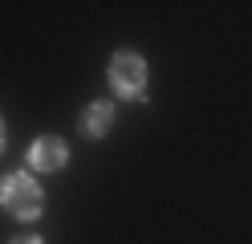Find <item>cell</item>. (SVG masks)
<instances>
[{
  "label": "cell",
  "instance_id": "cell-1",
  "mask_svg": "<svg viewBox=\"0 0 252 244\" xmlns=\"http://www.w3.org/2000/svg\"><path fill=\"white\" fill-rule=\"evenodd\" d=\"M0 200H4V208L12 216H21V220L41 216V187L29 175H8L4 187H0Z\"/></svg>",
  "mask_w": 252,
  "mask_h": 244
},
{
  "label": "cell",
  "instance_id": "cell-3",
  "mask_svg": "<svg viewBox=\"0 0 252 244\" xmlns=\"http://www.w3.org/2000/svg\"><path fill=\"white\" fill-rule=\"evenodd\" d=\"M65 159H69V151H65L61 139H37L33 151H29V163H33L37 171H61Z\"/></svg>",
  "mask_w": 252,
  "mask_h": 244
},
{
  "label": "cell",
  "instance_id": "cell-2",
  "mask_svg": "<svg viewBox=\"0 0 252 244\" xmlns=\"http://www.w3.org/2000/svg\"><path fill=\"white\" fill-rule=\"evenodd\" d=\"M110 86H114L122 98H138L147 86V65L138 53H114L110 61Z\"/></svg>",
  "mask_w": 252,
  "mask_h": 244
},
{
  "label": "cell",
  "instance_id": "cell-6",
  "mask_svg": "<svg viewBox=\"0 0 252 244\" xmlns=\"http://www.w3.org/2000/svg\"><path fill=\"white\" fill-rule=\"evenodd\" d=\"M0 151H4V126H0Z\"/></svg>",
  "mask_w": 252,
  "mask_h": 244
},
{
  "label": "cell",
  "instance_id": "cell-4",
  "mask_svg": "<svg viewBox=\"0 0 252 244\" xmlns=\"http://www.w3.org/2000/svg\"><path fill=\"white\" fill-rule=\"evenodd\" d=\"M110 122H114V106L110 102H90L86 114H82V135L86 139H102L110 130Z\"/></svg>",
  "mask_w": 252,
  "mask_h": 244
},
{
  "label": "cell",
  "instance_id": "cell-5",
  "mask_svg": "<svg viewBox=\"0 0 252 244\" xmlns=\"http://www.w3.org/2000/svg\"><path fill=\"white\" fill-rule=\"evenodd\" d=\"M12 244H41V240H37V236H17Z\"/></svg>",
  "mask_w": 252,
  "mask_h": 244
}]
</instances>
